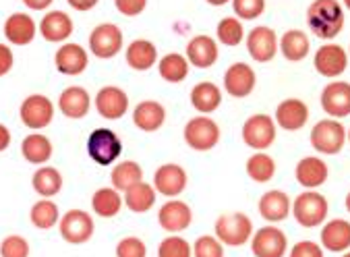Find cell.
Masks as SVG:
<instances>
[{"mask_svg": "<svg viewBox=\"0 0 350 257\" xmlns=\"http://www.w3.org/2000/svg\"><path fill=\"white\" fill-rule=\"evenodd\" d=\"M245 42H247V52L255 62H269L275 58L280 50V40L275 31L265 25L253 27Z\"/></svg>", "mask_w": 350, "mask_h": 257, "instance_id": "8fae6325", "label": "cell"}, {"mask_svg": "<svg viewBox=\"0 0 350 257\" xmlns=\"http://www.w3.org/2000/svg\"><path fill=\"white\" fill-rule=\"evenodd\" d=\"M166 120V110L160 102L156 100H144L139 102L133 110V122L137 128H142L146 133H154L164 124Z\"/></svg>", "mask_w": 350, "mask_h": 257, "instance_id": "603a6c76", "label": "cell"}, {"mask_svg": "<svg viewBox=\"0 0 350 257\" xmlns=\"http://www.w3.org/2000/svg\"><path fill=\"white\" fill-rule=\"evenodd\" d=\"M185 141L195 152H209L214 150L220 141V126L214 118L207 114L193 116L185 124Z\"/></svg>", "mask_w": 350, "mask_h": 257, "instance_id": "277c9868", "label": "cell"}, {"mask_svg": "<svg viewBox=\"0 0 350 257\" xmlns=\"http://www.w3.org/2000/svg\"><path fill=\"white\" fill-rule=\"evenodd\" d=\"M54 3V0H23V5L31 11H44L48 9L50 5Z\"/></svg>", "mask_w": 350, "mask_h": 257, "instance_id": "816d5d0a", "label": "cell"}, {"mask_svg": "<svg viewBox=\"0 0 350 257\" xmlns=\"http://www.w3.org/2000/svg\"><path fill=\"white\" fill-rule=\"evenodd\" d=\"M68 5H71L75 11L85 13V11H90V9H94L98 5V0H68Z\"/></svg>", "mask_w": 350, "mask_h": 257, "instance_id": "681fc988", "label": "cell"}, {"mask_svg": "<svg viewBox=\"0 0 350 257\" xmlns=\"http://www.w3.org/2000/svg\"><path fill=\"white\" fill-rule=\"evenodd\" d=\"M88 154L100 166H110L122 154L120 137L110 128H96L88 139Z\"/></svg>", "mask_w": 350, "mask_h": 257, "instance_id": "52a82bcc", "label": "cell"}, {"mask_svg": "<svg viewBox=\"0 0 350 257\" xmlns=\"http://www.w3.org/2000/svg\"><path fill=\"white\" fill-rule=\"evenodd\" d=\"M321 247L332 253H344L350 249V222L336 218L321 228Z\"/></svg>", "mask_w": 350, "mask_h": 257, "instance_id": "4316f807", "label": "cell"}, {"mask_svg": "<svg viewBox=\"0 0 350 257\" xmlns=\"http://www.w3.org/2000/svg\"><path fill=\"white\" fill-rule=\"evenodd\" d=\"M216 36L224 46H239L245 40L243 21L239 17H224L216 27Z\"/></svg>", "mask_w": 350, "mask_h": 257, "instance_id": "ab89813d", "label": "cell"}, {"mask_svg": "<svg viewBox=\"0 0 350 257\" xmlns=\"http://www.w3.org/2000/svg\"><path fill=\"white\" fill-rule=\"evenodd\" d=\"M187 187V172L178 164H162L154 172V189L164 198L174 200Z\"/></svg>", "mask_w": 350, "mask_h": 257, "instance_id": "d6986e66", "label": "cell"}, {"mask_svg": "<svg viewBox=\"0 0 350 257\" xmlns=\"http://www.w3.org/2000/svg\"><path fill=\"white\" fill-rule=\"evenodd\" d=\"M321 108L332 118L340 120L350 116V83L348 81H332L321 92Z\"/></svg>", "mask_w": 350, "mask_h": 257, "instance_id": "9a60e30c", "label": "cell"}, {"mask_svg": "<svg viewBox=\"0 0 350 257\" xmlns=\"http://www.w3.org/2000/svg\"><path fill=\"white\" fill-rule=\"evenodd\" d=\"M342 3H344V7H346V9L350 11V0H342Z\"/></svg>", "mask_w": 350, "mask_h": 257, "instance_id": "11a10c76", "label": "cell"}, {"mask_svg": "<svg viewBox=\"0 0 350 257\" xmlns=\"http://www.w3.org/2000/svg\"><path fill=\"white\" fill-rule=\"evenodd\" d=\"M344 21L338 0H313L307 9V25L321 40H334L344 29Z\"/></svg>", "mask_w": 350, "mask_h": 257, "instance_id": "6da1fadb", "label": "cell"}, {"mask_svg": "<svg viewBox=\"0 0 350 257\" xmlns=\"http://www.w3.org/2000/svg\"><path fill=\"white\" fill-rule=\"evenodd\" d=\"M257 85V75L251 64L232 62L224 73V90L232 98H247Z\"/></svg>", "mask_w": 350, "mask_h": 257, "instance_id": "4fadbf2b", "label": "cell"}, {"mask_svg": "<svg viewBox=\"0 0 350 257\" xmlns=\"http://www.w3.org/2000/svg\"><path fill=\"white\" fill-rule=\"evenodd\" d=\"M36 21L27 13H13L5 21V36L13 46H27L36 38Z\"/></svg>", "mask_w": 350, "mask_h": 257, "instance_id": "83f0119b", "label": "cell"}, {"mask_svg": "<svg viewBox=\"0 0 350 257\" xmlns=\"http://www.w3.org/2000/svg\"><path fill=\"white\" fill-rule=\"evenodd\" d=\"M90 50L98 58H112L122 50V31L114 23H102L90 33Z\"/></svg>", "mask_w": 350, "mask_h": 257, "instance_id": "5bb4252c", "label": "cell"}, {"mask_svg": "<svg viewBox=\"0 0 350 257\" xmlns=\"http://www.w3.org/2000/svg\"><path fill=\"white\" fill-rule=\"evenodd\" d=\"M11 146V131L9 126L0 122V152H5Z\"/></svg>", "mask_w": 350, "mask_h": 257, "instance_id": "f907efd6", "label": "cell"}, {"mask_svg": "<svg viewBox=\"0 0 350 257\" xmlns=\"http://www.w3.org/2000/svg\"><path fill=\"white\" fill-rule=\"evenodd\" d=\"M327 200L317 191H305L293 202V216L303 228H317L327 218Z\"/></svg>", "mask_w": 350, "mask_h": 257, "instance_id": "3957f363", "label": "cell"}, {"mask_svg": "<svg viewBox=\"0 0 350 257\" xmlns=\"http://www.w3.org/2000/svg\"><path fill=\"white\" fill-rule=\"evenodd\" d=\"M158 257H193V247L178 234L166 236L158 247Z\"/></svg>", "mask_w": 350, "mask_h": 257, "instance_id": "60d3db41", "label": "cell"}, {"mask_svg": "<svg viewBox=\"0 0 350 257\" xmlns=\"http://www.w3.org/2000/svg\"><path fill=\"white\" fill-rule=\"evenodd\" d=\"M54 64H56L58 73L73 77V75H81L88 69L90 56H88L85 48L79 44H64L56 50Z\"/></svg>", "mask_w": 350, "mask_h": 257, "instance_id": "ac0fdd59", "label": "cell"}, {"mask_svg": "<svg viewBox=\"0 0 350 257\" xmlns=\"http://www.w3.org/2000/svg\"><path fill=\"white\" fill-rule=\"evenodd\" d=\"M31 185H33V191L38 193V195L48 200V198H54V195H58V193H60V189H62V174L54 166H42V168H38L33 172Z\"/></svg>", "mask_w": 350, "mask_h": 257, "instance_id": "836d02e7", "label": "cell"}, {"mask_svg": "<svg viewBox=\"0 0 350 257\" xmlns=\"http://www.w3.org/2000/svg\"><path fill=\"white\" fill-rule=\"evenodd\" d=\"M110 180H112V187L116 191H129L133 185L142 182L144 180V168L139 166L137 162L133 160H126V162H118L114 168H112V174H110Z\"/></svg>", "mask_w": 350, "mask_h": 257, "instance_id": "d590c367", "label": "cell"}, {"mask_svg": "<svg viewBox=\"0 0 350 257\" xmlns=\"http://www.w3.org/2000/svg\"><path fill=\"white\" fill-rule=\"evenodd\" d=\"M288 257H323V247L313 241H299Z\"/></svg>", "mask_w": 350, "mask_h": 257, "instance_id": "7dc6e473", "label": "cell"}, {"mask_svg": "<svg viewBox=\"0 0 350 257\" xmlns=\"http://www.w3.org/2000/svg\"><path fill=\"white\" fill-rule=\"evenodd\" d=\"M232 9L239 19L253 21L265 11V0H232Z\"/></svg>", "mask_w": 350, "mask_h": 257, "instance_id": "ee69618b", "label": "cell"}, {"mask_svg": "<svg viewBox=\"0 0 350 257\" xmlns=\"http://www.w3.org/2000/svg\"><path fill=\"white\" fill-rule=\"evenodd\" d=\"M251 251L255 257H284L288 251V239L282 230L269 224L253 232Z\"/></svg>", "mask_w": 350, "mask_h": 257, "instance_id": "9c48e42d", "label": "cell"}, {"mask_svg": "<svg viewBox=\"0 0 350 257\" xmlns=\"http://www.w3.org/2000/svg\"><path fill=\"white\" fill-rule=\"evenodd\" d=\"M156 195H158V191L154 189V185L142 180V182L133 185L129 191H124V204L135 214H146L154 208Z\"/></svg>", "mask_w": 350, "mask_h": 257, "instance_id": "4dcf8cb0", "label": "cell"}, {"mask_svg": "<svg viewBox=\"0 0 350 257\" xmlns=\"http://www.w3.org/2000/svg\"><path fill=\"white\" fill-rule=\"evenodd\" d=\"M342 257H350V251H344V255Z\"/></svg>", "mask_w": 350, "mask_h": 257, "instance_id": "6f0895ef", "label": "cell"}, {"mask_svg": "<svg viewBox=\"0 0 350 257\" xmlns=\"http://www.w3.org/2000/svg\"><path fill=\"white\" fill-rule=\"evenodd\" d=\"M92 208H94V214H98L100 218H114L122 208L120 191H116L114 187L98 189L92 198Z\"/></svg>", "mask_w": 350, "mask_h": 257, "instance_id": "d6a6232c", "label": "cell"}, {"mask_svg": "<svg viewBox=\"0 0 350 257\" xmlns=\"http://www.w3.org/2000/svg\"><path fill=\"white\" fill-rule=\"evenodd\" d=\"M309 36L301 29H288L280 38V52L291 62H301L309 56Z\"/></svg>", "mask_w": 350, "mask_h": 257, "instance_id": "1f68e13d", "label": "cell"}, {"mask_svg": "<svg viewBox=\"0 0 350 257\" xmlns=\"http://www.w3.org/2000/svg\"><path fill=\"white\" fill-rule=\"evenodd\" d=\"M344 206H346V210L350 212V191H348V195H346V200H344Z\"/></svg>", "mask_w": 350, "mask_h": 257, "instance_id": "db71d44e", "label": "cell"}, {"mask_svg": "<svg viewBox=\"0 0 350 257\" xmlns=\"http://www.w3.org/2000/svg\"><path fill=\"white\" fill-rule=\"evenodd\" d=\"M311 146L323 156H336L346 144V128L336 118H323L311 128Z\"/></svg>", "mask_w": 350, "mask_h": 257, "instance_id": "5b68a950", "label": "cell"}, {"mask_svg": "<svg viewBox=\"0 0 350 257\" xmlns=\"http://www.w3.org/2000/svg\"><path fill=\"white\" fill-rule=\"evenodd\" d=\"M19 116H21V122L27 128H44L54 118V104L50 102V98H46L42 94L27 96L21 102Z\"/></svg>", "mask_w": 350, "mask_h": 257, "instance_id": "7c38bea8", "label": "cell"}, {"mask_svg": "<svg viewBox=\"0 0 350 257\" xmlns=\"http://www.w3.org/2000/svg\"><path fill=\"white\" fill-rule=\"evenodd\" d=\"M216 239L226 247H243L253 236V222L243 212H228L216 220Z\"/></svg>", "mask_w": 350, "mask_h": 257, "instance_id": "7a4b0ae2", "label": "cell"}, {"mask_svg": "<svg viewBox=\"0 0 350 257\" xmlns=\"http://www.w3.org/2000/svg\"><path fill=\"white\" fill-rule=\"evenodd\" d=\"M0 257H29V243L21 234H11L0 243Z\"/></svg>", "mask_w": 350, "mask_h": 257, "instance_id": "7bdbcfd3", "label": "cell"}, {"mask_svg": "<svg viewBox=\"0 0 350 257\" xmlns=\"http://www.w3.org/2000/svg\"><path fill=\"white\" fill-rule=\"evenodd\" d=\"M259 214L263 220L267 222H282L291 216V210H293V202L291 198L286 195L284 191H278V189H271L267 193L259 198Z\"/></svg>", "mask_w": 350, "mask_h": 257, "instance_id": "7402d4cb", "label": "cell"}, {"mask_svg": "<svg viewBox=\"0 0 350 257\" xmlns=\"http://www.w3.org/2000/svg\"><path fill=\"white\" fill-rule=\"evenodd\" d=\"M193 257H224V245L216 236L203 234L193 243Z\"/></svg>", "mask_w": 350, "mask_h": 257, "instance_id": "b9f144b4", "label": "cell"}, {"mask_svg": "<svg viewBox=\"0 0 350 257\" xmlns=\"http://www.w3.org/2000/svg\"><path fill=\"white\" fill-rule=\"evenodd\" d=\"M40 33L46 42L60 44L73 33V19L62 11L46 13L44 19L40 21Z\"/></svg>", "mask_w": 350, "mask_h": 257, "instance_id": "484cf974", "label": "cell"}, {"mask_svg": "<svg viewBox=\"0 0 350 257\" xmlns=\"http://www.w3.org/2000/svg\"><path fill=\"white\" fill-rule=\"evenodd\" d=\"M96 110L108 120H118L129 110V96L116 85H106L96 96Z\"/></svg>", "mask_w": 350, "mask_h": 257, "instance_id": "44dd1931", "label": "cell"}, {"mask_svg": "<svg viewBox=\"0 0 350 257\" xmlns=\"http://www.w3.org/2000/svg\"><path fill=\"white\" fill-rule=\"evenodd\" d=\"M205 3H209L212 7H224L226 3H230V0H205Z\"/></svg>", "mask_w": 350, "mask_h": 257, "instance_id": "f5cc1de1", "label": "cell"}, {"mask_svg": "<svg viewBox=\"0 0 350 257\" xmlns=\"http://www.w3.org/2000/svg\"><path fill=\"white\" fill-rule=\"evenodd\" d=\"M116 257H148V247L139 236H124L116 245Z\"/></svg>", "mask_w": 350, "mask_h": 257, "instance_id": "f6af8a7d", "label": "cell"}, {"mask_svg": "<svg viewBox=\"0 0 350 257\" xmlns=\"http://www.w3.org/2000/svg\"><path fill=\"white\" fill-rule=\"evenodd\" d=\"M21 154L27 162L31 164H44L52 156V144L46 135L42 133H31L23 139L21 144Z\"/></svg>", "mask_w": 350, "mask_h": 257, "instance_id": "8d00e7d4", "label": "cell"}, {"mask_svg": "<svg viewBox=\"0 0 350 257\" xmlns=\"http://www.w3.org/2000/svg\"><path fill=\"white\" fill-rule=\"evenodd\" d=\"M189 60L187 56L178 54V52H170L166 56L160 58L158 62V69H160V77L168 83H180L187 79L189 75Z\"/></svg>", "mask_w": 350, "mask_h": 257, "instance_id": "e575fe53", "label": "cell"}, {"mask_svg": "<svg viewBox=\"0 0 350 257\" xmlns=\"http://www.w3.org/2000/svg\"><path fill=\"white\" fill-rule=\"evenodd\" d=\"M13 69V52L9 46L0 44V77H5Z\"/></svg>", "mask_w": 350, "mask_h": 257, "instance_id": "c3c4849f", "label": "cell"}, {"mask_svg": "<svg viewBox=\"0 0 350 257\" xmlns=\"http://www.w3.org/2000/svg\"><path fill=\"white\" fill-rule=\"evenodd\" d=\"M158 62V50L150 40H135L126 46V64L135 71H150Z\"/></svg>", "mask_w": 350, "mask_h": 257, "instance_id": "f1b7e54d", "label": "cell"}, {"mask_svg": "<svg viewBox=\"0 0 350 257\" xmlns=\"http://www.w3.org/2000/svg\"><path fill=\"white\" fill-rule=\"evenodd\" d=\"M158 222H160V228H164L166 232L178 234L191 226L193 212H191L189 204H185L180 200H168L158 212Z\"/></svg>", "mask_w": 350, "mask_h": 257, "instance_id": "e0dca14e", "label": "cell"}, {"mask_svg": "<svg viewBox=\"0 0 350 257\" xmlns=\"http://www.w3.org/2000/svg\"><path fill=\"white\" fill-rule=\"evenodd\" d=\"M348 52L340 44H325L321 46L313 56V67L315 71L325 79L340 77L348 67Z\"/></svg>", "mask_w": 350, "mask_h": 257, "instance_id": "30bf717a", "label": "cell"}, {"mask_svg": "<svg viewBox=\"0 0 350 257\" xmlns=\"http://www.w3.org/2000/svg\"><path fill=\"white\" fill-rule=\"evenodd\" d=\"M218 56H220V50H218L216 40L205 36V33L195 36L187 44V60H189V64H193L195 69H209V67H214Z\"/></svg>", "mask_w": 350, "mask_h": 257, "instance_id": "ffe728a7", "label": "cell"}, {"mask_svg": "<svg viewBox=\"0 0 350 257\" xmlns=\"http://www.w3.org/2000/svg\"><path fill=\"white\" fill-rule=\"evenodd\" d=\"M29 220L36 228L40 230H50L58 224L60 220V212L58 206L50 200H40L38 204H33L31 212H29Z\"/></svg>", "mask_w": 350, "mask_h": 257, "instance_id": "74e56055", "label": "cell"}, {"mask_svg": "<svg viewBox=\"0 0 350 257\" xmlns=\"http://www.w3.org/2000/svg\"><path fill=\"white\" fill-rule=\"evenodd\" d=\"M58 108L66 118H83L92 108V98L88 90L79 85L66 87L58 98Z\"/></svg>", "mask_w": 350, "mask_h": 257, "instance_id": "d4e9b609", "label": "cell"}, {"mask_svg": "<svg viewBox=\"0 0 350 257\" xmlns=\"http://www.w3.org/2000/svg\"><path fill=\"white\" fill-rule=\"evenodd\" d=\"M114 7L124 17H137L148 7V0H114Z\"/></svg>", "mask_w": 350, "mask_h": 257, "instance_id": "bcb514c9", "label": "cell"}, {"mask_svg": "<svg viewBox=\"0 0 350 257\" xmlns=\"http://www.w3.org/2000/svg\"><path fill=\"white\" fill-rule=\"evenodd\" d=\"M348 58H350V50H348Z\"/></svg>", "mask_w": 350, "mask_h": 257, "instance_id": "680465c9", "label": "cell"}, {"mask_svg": "<svg viewBox=\"0 0 350 257\" xmlns=\"http://www.w3.org/2000/svg\"><path fill=\"white\" fill-rule=\"evenodd\" d=\"M309 122V106L299 98L282 100L275 108V124L284 131H301Z\"/></svg>", "mask_w": 350, "mask_h": 257, "instance_id": "2e32d148", "label": "cell"}, {"mask_svg": "<svg viewBox=\"0 0 350 257\" xmlns=\"http://www.w3.org/2000/svg\"><path fill=\"white\" fill-rule=\"evenodd\" d=\"M191 104L197 112L209 116V112H216L222 104V90L212 81H201L191 90Z\"/></svg>", "mask_w": 350, "mask_h": 257, "instance_id": "f546056e", "label": "cell"}, {"mask_svg": "<svg viewBox=\"0 0 350 257\" xmlns=\"http://www.w3.org/2000/svg\"><path fill=\"white\" fill-rule=\"evenodd\" d=\"M327 174H329V168L327 164L317 158V156H307L303 158L299 164H297V170H295V176H297V182L309 191L321 187L325 180H327Z\"/></svg>", "mask_w": 350, "mask_h": 257, "instance_id": "cb8c5ba5", "label": "cell"}, {"mask_svg": "<svg viewBox=\"0 0 350 257\" xmlns=\"http://www.w3.org/2000/svg\"><path fill=\"white\" fill-rule=\"evenodd\" d=\"M60 236L71 245H83L94 236V218L83 210H68L58 224Z\"/></svg>", "mask_w": 350, "mask_h": 257, "instance_id": "ba28073f", "label": "cell"}, {"mask_svg": "<svg viewBox=\"0 0 350 257\" xmlns=\"http://www.w3.org/2000/svg\"><path fill=\"white\" fill-rule=\"evenodd\" d=\"M243 141L255 152H265L275 141V120L269 114H253L243 124Z\"/></svg>", "mask_w": 350, "mask_h": 257, "instance_id": "8992f818", "label": "cell"}, {"mask_svg": "<svg viewBox=\"0 0 350 257\" xmlns=\"http://www.w3.org/2000/svg\"><path fill=\"white\" fill-rule=\"evenodd\" d=\"M247 174L255 182H267V180H271L273 174H275V162H273V158L269 154H265V152H255L247 160Z\"/></svg>", "mask_w": 350, "mask_h": 257, "instance_id": "f35d334b", "label": "cell"}, {"mask_svg": "<svg viewBox=\"0 0 350 257\" xmlns=\"http://www.w3.org/2000/svg\"><path fill=\"white\" fill-rule=\"evenodd\" d=\"M346 139L350 141V128H348V131H346Z\"/></svg>", "mask_w": 350, "mask_h": 257, "instance_id": "9f6ffc18", "label": "cell"}]
</instances>
